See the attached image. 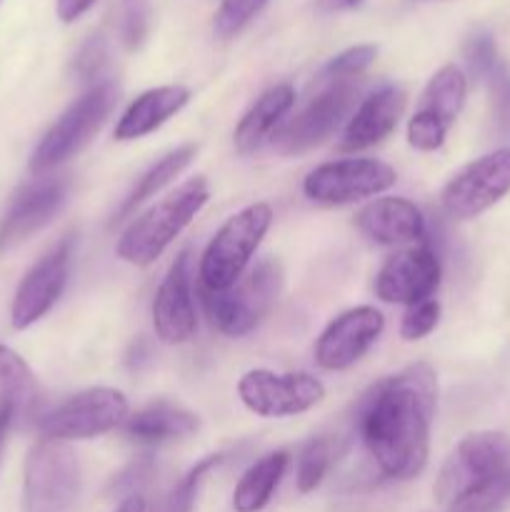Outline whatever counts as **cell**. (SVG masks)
<instances>
[{
	"instance_id": "obj_1",
	"label": "cell",
	"mask_w": 510,
	"mask_h": 512,
	"mask_svg": "<svg viewBox=\"0 0 510 512\" xmlns=\"http://www.w3.org/2000/svg\"><path fill=\"white\" fill-rule=\"evenodd\" d=\"M435 405L438 378L428 363L408 365L363 395L355 425L385 478L410 480L423 473Z\"/></svg>"
},
{
	"instance_id": "obj_2",
	"label": "cell",
	"mask_w": 510,
	"mask_h": 512,
	"mask_svg": "<svg viewBox=\"0 0 510 512\" xmlns=\"http://www.w3.org/2000/svg\"><path fill=\"white\" fill-rule=\"evenodd\" d=\"M208 198L210 188L205 178H193L183 183L175 193L165 195L125 228L118 240V248H115L118 258L123 263L138 265V268L155 263L168 250V245L193 223Z\"/></svg>"
},
{
	"instance_id": "obj_3",
	"label": "cell",
	"mask_w": 510,
	"mask_h": 512,
	"mask_svg": "<svg viewBox=\"0 0 510 512\" xmlns=\"http://www.w3.org/2000/svg\"><path fill=\"white\" fill-rule=\"evenodd\" d=\"M283 290V265L275 258L260 260L253 270L225 290H208L200 285L205 313L210 323L230 338H243L263 323L275 308Z\"/></svg>"
},
{
	"instance_id": "obj_4",
	"label": "cell",
	"mask_w": 510,
	"mask_h": 512,
	"mask_svg": "<svg viewBox=\"0 0 510 512\" xmlns=\"http://www.w3.org/2000/svg\"><path fill=\"white\" fill-rule=\"evenodd\" d=\"M118 98V85L113 80H105V83L93 85L75 103H70L68 110L40 138L38 148L33 150V158H30V170L35 175H43L78 155L103 128L108 115L118 105Z\"/></svg>"
},
{
	"instance_id": "obj_5",
	"label": "cell",
	"mask_w": 510,
	"mask_h": 512,
	"mask_svg": "<svg viewBox=\"0 0 510 512\" xmlns=\"http://www.w3.org/2000/svg\"><path fill=\"white\" fill-rule=\"evenodd\" d=\"M270 225L273 208L268 203H253L225 220L200 258V285L225 290L238 283Z\"/></svg>"
},
{
	"instance_id": "obj_6",
	"label": "cell",
	"mask_w": 510,
	"mask_h": 512,
	"mask_svg": "<svg viewBox=\"0 0 510 512\" xmlns=\"http://www.w3.org/2000/svg\"><path fill=\"white\" fill-rule=\"evenodd\" d=\"M80 495V463L60 440H38L25 458L23 512H73Z\"/></svg>"
},
{
	"instance_id": "obj_7",
	"label": "cell",
	"mask_w": 510,
	"mask_h": 512,
	"mask_svg": "<svg viewBox=\"0 0 510 512\" xmlns=\"http://www.w3.org/2000/svg\"><path fill=\"white\" fill-rule=\"evenodd\" d=\"M510 468V435L500 430H480L455 445L450 458L440 468L435 480V500L453 505L470 490L488 483L495 475Z\"/></svg>"
},
{
	"instance_id": "obj_8",
	"label": "cell",
	"mask_w": 510,
	"mask_h": 512,
	"mask_svg": "<svg viewBox=\"0 0 510 512\" xmlns=\"http://www.w3.org/2000/svg\"><path fill=\"white\" fill-rule=\"evenodd\" d=\"M325 88L275 133L273 145L283 155H300L330 138L355 108L360 95L358 80H323Z\"/></svg>"
},
{
	"instance_id": "obj_9",
	"label": "cell",
	"mask_w": 510,
	"mask_h": 512,
	"mask_svg": "<svg viewBox=\"0 0 510 512\" xmlns=\"http://www.w3.org/2000/svg\"><path fill=\"white\" fill-rule=\"evenodd\" d=\"M128 418V398L115 388H88L43 415L40 435L48 440H93L110 433Z\"/></svg>"
},
{
	"instance_id": "obj_10",
	"label": "cell",
	"mask_w": 510,
	"mask_h": 512,
	"mask_svg": "<svg viewBox=\"0 0 510 512\" xmlns=\"http://www.w3.org/2000/svg\"><path fill=\"white\" fill-rule=\"evenodd\" d=\"M398 180L395 168L375 158H345L323 163L303 180V193L320 205H348L390 190Z\"/></svg>"
},
{
	"instance_id": "obj_11",
	"label": "cell",
	"mask_w": 510,
	"mask_h": 512,
	"mask_svg": "<svg viewBox=\"0 0 510 512\" xmlns=\"http://www.w3.org/2000/svg\"><path fill=\"white\" fill-rule=\"evenodd\" d=\"M510 193V145L473 160L443 188V210L455 220L478 218Z\"/></svg>"
},
{
	"instance_id": "obj_12",
	"label": "cell",
	"mask_w": 510,
	"mask_h": 512,
	"mask_svg": "<svg viewBox=\"0 0 510 512\" xmlns=\"http://www.w3.org/2000/svg\"><path fill=\"white\" fill-rule=\"evenodd\" d=\"M468 80L455 65H443L425 85L413 118L408 123V143L420 153H433L448 138L465 105Z\"/></svg>"
},
{
	"instance_id": "obj_13",
	"label": "cell",
	"mask_w": 510,
	"mask_h": 512,
	"mask_svg": "<svg viewBox=\"0 0 510 512\" xmlns=\"http://www.w3.org/2000/svg\"><path fill=\"white\" fill-rule=\"evenodd\" d=\"M238 395L245 408L260 418H290L323 403L325 385L308 373L250 370L240 378Z\"/></svg>"
},
{
	"instance_id": "obj_14",
	"label": "cell",
	"mask_w": 510,
	"mask_h": 512,
	"mask_svg": "<svg viewBox=\"0 0 510 512\" xmlns=\"http://www.w3.org/2000/svg\"><path fill=\"white\" fill-rule=\"evenodd\" d=\"M70 263H73V235H65L20 280L13 308H10V320H13L15 330L30 328L45 313H50V308L58 303L68 285Z\"/></svg>"
},
{
	"instance_id": "obj_15",
	"label": "cell",
	"mask_w": 510,
	"mask_h": 512,
	"mask_svg": "<svg viewBox=\"0 0 510 512\" xmlns=\"http://www.w3.org/2000/svg\"><path fill=\"white\" fill-rule=\"evenodd\" d=\"M68 200V180L38 178L23 185L0 218V255L23 245L43 230Z\"/></svg>"
},
{
	"instance_id": "obj_16",
	"label": "cell",
	"mask_w": 510,
	"mask_h": 512,
	"mask_svg": "<svg viewBox=\"0 0 510 512\" xmlns=\"http://www.w3.org/2000/svg\"><path fill=\"white\" fill-rule=\"evenodd\" d=\"M385 318L370 305L350 308L328 323L315 343V363L323 370H348L380 338Z\"/></svg>"
},
{
	"instance_id": "obj_17",
	"label": "cell",
	"mask_w": 510,
	"mask_h": 512,
	"mask_svg": "<svg viewBox=\"0 0 510 512\" xmlns=\"http://www.w3.org/2000/svg\"><path fill=\"white\" fill-rule=\"evenodd\" d=\"M440 285V260L433 248L400 250L385 260L375 278V293L380 300L395 305H418L430 300Z\"/></svg>"
},
{
	"instance_id": "obj_18",
	"label": "cell",
	"mask_w": 510,
	"mask_h": 512,
	"mask_svg": "<svg viewBox=\"0 0 510 512\" xmlns=\"http://www.w3.org/2000/svg\"><path fill=\"white\" fill-rule=\"evenodd\" d=\"M153 328L165 345L188 343L195 333L193 275L190 250H183L170 265L153 298Z\"/></svg>"
},
{
	"instance_id": "obj_19",
	"label": "cell",
	"mask_w": 510,
	"mask_h": 512,
	"mask_svg": "<svg viewBox=\"0 0 510 512\" xmlns=\"http://www.w3.org/2000/svg\"><path fill=\"white\" fill-rule=\"evenodd\" d=\"M403 110L405 90L398 85H383L355 108L343 135H340L338 148L343 153H360V150L383 143L395 130Z\"/></svg>"
},
{
	"instance_id": "obj_20",
	"label": "cell",
	"mask_w": 510,
	"mask_h": 512,
	"mask_svg": "<svg viewBox=\"0 0 510 512\" xmlns=\"http://www.w3.org/2000/svg\"><path fill=\"white\" fill-rule=\"evenodd\" d=\"M355 225L368 240L380 245H403L425 235V218L405 198H380L355 215Z\"/></svg>"
},
{
	"instance_id": "obj_21",
	"label": "cell",
	"mask_w": 510,
	"mask_h": 512,
	"mask_svg": "<svg viewBox=\"0 0 510 512\" xmlns=\"http://www.w3.org/2000/svg\"><path fill=\"white\" fill-rule=\"evenodd\" d=\"M188 103L190 88H185V85H160V88L145 90L120 115L118 125H115V140L128 143V140H138L155 133L160 125L168 123Z\"/></svg>"
},
{
	"instance_id": "obj_22",
	"label": "cell",
	"mask_w": 510,
	"mask_h": 512,
	"mask_svg": "<svg viewBox=\"0 0 510 512\" xmlns=\"http://www.w3.org/2000/svg\"><path fill=\"white\" fill-rule=\"evenodd\" d=\"M295 105V88L290 83H278L273 88L265 90L248 113L240 118L238 128H235V148L240 155H250L255 150L263 148L270 138H275L280 128H283L285 115Z\"/></svg>"
},
{
	"instance_id": "obj_23",
	"label": "cell",
	"mask_w": 510,
	"mask_h": 512,
	"mask_svg": "<svg viewBox=\"0 0 510 512\" xmlns=\"http://www.w3.org/2000/svg\"><path fill=\"white\" fill-rule=\"evenodd\" d=\"M125 435L135 443L160 445L193 435L200 428V418L193 410L170 400H153L145 408L135 410L123 423Z\"/></svg>"
},
{
	"instance_id": "obj_24",
	"label": "cell",
	"mask_w": 510,
	"mask_h": 512,
	"mask_svg": "<svg viewBox=\"0 0 510 512\" xmlns=\"http://www.w3.org/2000/svg\"><path fill=\"white\" fill-rule=\"evenodd\" d=\"M290 465V455L285 450L270 453L250 465L240 483L235 485L233 508L235 512H260L273 498L275 488L283 480L285 470Z\"/></svg>"
},
{
	"instance_id": "obj_25",
	"label": "cell",
	"mask_w": 510,
	"mask_h": 512,
	"mask_svg": "<svg viewBox=\"0 0 510 512\" xmlns=\"http://www.w3.org/2000/svg\"><path fill=\"white\" fill-rule=\"evenodd\" d=\"M195 155H198V145H193V143H185V145H180V148L170 150L168 155H163V158H160L153 168H148L143 175H140V180L135 183V188L130 190L128 198L123 200V205H120L118 213H115L113 223L125 220L130 213H135V208H138V205H143L145 200L153 198L155 193H160L165 185L173 183V180L178 178V175L183 173L190 163H193Z\"/></svg>"
},
{
	"instance_id": "obj_26",
	"label": "cell",
	"mask_w": 510,
	"mask_h": 512,
	"mask_svg": "<svg viewBox=\"0 0 510 512\" xmlns=\"http://www.w3.org/2000/svg\"><path fill=\"white\" fill-rule=\"evenodd\" d=\"M38 400V380L30 365L8 345H0V410H13L15 418L28 413Z\"/></svg>"
},
{
	"instance_id": "obj_27",
	"label": "cell",
	"mask_w": 510,
	"mask_h": 512,
	"mask_svg": "<svg viewBox=\"0 0 510 512\" xmlns=\"http://www.w3.org/2000/svg\"><path fill=\"white\" fill-rule=\"evenodd\" d=\"M345 453V445L338 438H313L298 455V490L300 493H313L325 475L330 473L340 455Z\"/></svg>"
},
{
	"instance_id": "obj_28",
	"label": "cell",
	"mask_w": 510,
	"mask_h": 512,
	"mask_svg": "<svg viewBox=\"0 0 510 512\" xmlns=\"http://www.w3.org/2000/svg\"><path fill=\"white\" fill-rule=\"evenodd\" d=\"M223 463V455H208L200 463H195L188 473L180 478V483L175 488H170V493L165 495L158 503V508L153 512H193L195 500H198L200 485L208 478L210 470H215Z\"/></svg>"
},
{
	"instance_id": "obj_29",
	"label": "cell",
	"mask_w": 510,
	"mask_h": 512,
	"mask_svg": "<svg viewBox=\"0 0 510 512\" xmlns=\"http://www.w3.org/2000/svg\"><path fill=\"white\" fill-rule=\"evenodd\" d=\"M510 503V468L455 500L448 512H500Z\"/></svg>"
},
{
	"instance_id": "obj_30",
	"label": "cell",
	"mask_w": 510,
	"mask_h": 512,
	"mask_svg": "<svg viewBox=\"0 0 510 512\" xmlns=\"http://www.w3.org/2000/svg\"><path fill=\"white\" fill-rule=\"evenodd\" d=\"M150 0H120L115 10L118 35L128 50H138L150 33Z\"/></svg>"
},
{
	"instance_id": "obj_31",
	"label": "cell",
	"mask_w": 510,
	"mask_h": 512,
	"mask_svg": "<svg viewBox=\"0 0 510 512\" xmlns=\"http://www.w3.org/2000/svg\"><path fill=\"white\" fill-rule=\"evenodd\" d=\"M268 3L270 0H220L218 13H215L213 20L215 35L223 40L235 38L240 30H245L258 18L260 10Z\"/></svg>"
},
{
	"instance_id": "obj_32",
	"label": "cell",
	"mask_w": 510,
	"mask_h": 512,
	"mask_svg": "<svg viewBox=\"0 0 510 512\" xmlns=\"http://www.w3.org/2000/svg\"><path fill=\"white\" fill-rule=\"evenodd\" d=\"M490 93V115H493L495 133L510 138V65L503 58L485 78Z\"/></svg>"
},
{
	"instance_id": "obj_33",
	"label": "cell",
	"mask_w": 510,
	"mask_h": 512,
	"mask_svg": "<svg viewBox=\"0 0 510 512\" xmlns=\"http://www.w3.org/2000/svg\"><path fill=\"white\" fill-rule=\"evenodd\" d=\"M375 58H378V48L375 45H353V48L343 50V53L335 55L325 65L323 73H320V80H358L375 63Z\"/></svg>"
},
{
	"instance_id": "obj_34",
	"label": "cell",
	"mask_w": 510,
	"mask_h": 512,
	"mask_svg": "<svg viewBox=\"0 0 510 512\" xmlns=\"http://www.w3.org/2000/svg\"><path fill=\"white\" fill-rule=\"evenodd\" d=\"M463 58H465V65H468V70L473 78H478V80L488 78V73L495 68V65H498V60H500L493 35L485 33V30H478V33L470 35V38L465 40Z\"/></svg>"
},
{
	"instance_id": "obj_35",
	"label": "cell",
	"mask_w": 510,
	"mask_h": 512,
	"mask_svg": "<svg viewBox=\"0 0 510 512\" xmlns=\"http://www.w3.org/2000/svg\"><path fill=\"white\" fill-rule=\"evenodd\" d=\"M440 320V303L438 300H423L418 305H410L408 313L403 315V323H400V335L405 340H423L425 335H430L435 330Z\"/></svg>"
},
{
	"instance_id": "obj_36",
	"label": "cell",
	"mask_w": 510,
	"mask_h": 512,
	"mask_svg": "<svg viewBox=\"0 0 510 512\" xmlns=\"http://www.w3.org/2000/svg\"><path fill=\"white\" fill-rule=\"evenodd\" d=\"M105 65H108V43H105L100 35H90V38L80 45L78 53H75V75H78L80 80H85V83H90V80H95L103 73Z\"/></svg>"
},
{
	"instance_id": "obj_37",
	"label": "cell",
	"mask_w": 510,
	"mask_h": 512,
	"mask_svg": "<svg viewBox=\"0 0 510 512\" xmlns=\"http://www.w3.org/2000/svg\"><path fill=\"white\" fill-rule=\"evenodd\" d=\"M93 5L95 0H55V10H58V18L63 20V23H75V20L83 18Z\"/></svg>"
},
{
	"instance_id": "obj_38",
	"label": "cell",
	"mask_w": 510,
	"mask_h": 512,
	"mask_svg": "<svg viewBox=\"0 0 510 512\" xmlns=\"http://www.w3.org/2000/svg\"><path fill=\"white\" fill-rule=\"evenodd\" d=\"M360 3L363 0H318L320 10H325V13H343V10L358 8Z\"/></svg>"
},
{
	"instance_id": "obj_39",
	"label": "cell",
	"mask_w": 510,
	"mask_h": 512,
	"mask_svg": "<svg viewBox=\"0 0 510 512\" xmlns=\"http://www.w3.org/2000/svg\"><path fill=\"white\" fill-rule=\"evenodd\" d=\"M13 420H15L13 410H0V458H3L5 440H8V433H10V425H13Z\"/></svg>"
},
{
	"instance_id": "obj_40",
	"label": "cell",
	"mask_w": 510,
	"mask_h": 512,
	"mask_svg": "<svg viewBox=\"0 0 510 512\" xmlns=\"http://www.w3.org/2000/svg\"><path fill=\"white\" fill-rule=\"evenodd\" d=\"M113 512H148V505H145V500L140 495H130Z\"/></svg>"
}]
</instances>
